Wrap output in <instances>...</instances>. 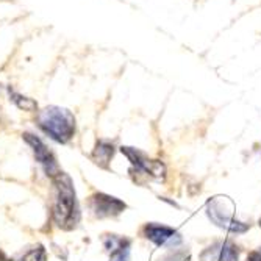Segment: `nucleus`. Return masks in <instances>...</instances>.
Segmentation results:
<instances>
[{"instance_id":"nucleus-9","label":"nucleus","mask_w":261,"mask_h":261,"mask_svg":"<svg viewBox=\"0 0 261 261\" xmlns=\"http://www.w3.org/2000/svg\"><path fill=\"white\" fill-rule=\"evenodd\" d=\"M113 155H114V147H113L111 142L97 141L96 147H94V150H92L94 163H96L97 166H100V168H103V169H108V163L111 161Z\"/></svg>"},{"instance_id":"nucleus-12","label":"nucleus","mask_w":261,"mask_h":261,"mask_svg":"<svg viewBox=\"0 0 261 261\" xmlns=\"http://www.w3.org/2000/svg\"><path fill=\"white\" fill-rule=\"evenodd\" d=\"M110 261H130V241L128 240L111 252Z\"/></svg>"},{"instance_id":"nucleus-13","label":"nucleus","mask_w":261,"mask_h":261,"mask_svg":"<svg viewBox=\"0 0 261 261\" xmlns=\"http://www.w3.org/2000/svg\"><path fill=\"white\" fill-rule=\"evenodd\" d=\"M186 259H188V255H186L185 250L172 249L171 252L161 255L158 261H186Z\"/></svg>"},{"instance_id":"nucleus-7","label":"nucleus","mask_w":261,"mask_h":261,"mask_svg":"<svg viewBox=\"0 0 261 261\" xmlns=\"http://www.w3.org/2000/svg\"><path fill=\"white\" fill-rule=\"evenodd\" d=\"M142 233L147 240L155 243L156 246L161 247H168L174 249L181 243V236L177 230L168 227V225H161V224H147L142 228Z\"/></svg>"},{"instance_id":"nucleus-2","label":"nucleus","mask_w":261,"mask_h":261,"mask_svg":"<svg viewBox=\"0 0 261 261\" xmlns=\"http://www.w3.org/2000/svg\"><path fill=\"white\" fill-rule=\"evenodd\" d=\"M38 127L54 141L66 144L75 133V117L66 108L47 107L38 113Z\"/></svg>"},{"instance_id":"nucleus-10","label":"nucleus","mask_w":261,"mask_h":261,"mask_svg":"<svg viewBox=\"0 0 261 261\" xmlns=\"http://www.w3.org/2000/svg\"><path fill=\"white\" fill-rule=\"evenodd\" d=\"M10 97L16 103V107L23 110V111H36L38 110V103L33 99L22 96V94H19V92H14V91L10 89Z\"/></svg>"},{"instance_id":"nucleus-4","label":"nucleus","mask_w":261,"mask_h":261,"mask_svg":"<svg viewBox=\"0 0 261 261\" xmlns=\"http://www.w3.org/2000/svg\"><path fill=\"white\" fill-rule=\"evenodd\" d=\"M88 208L94 216L103 219V218H114L125 210V203L113 196L105 193H96L88 199Z\"/></svg>"},{"instance_id":"nucleus-1","label":"nucleus","mask_w":261,"mask_h":261,"mask_svg":"<svg viewBox=\"0 0 261 261\" xmlns=\"http://www.w3.org/2000/svg\"><path fill=\"white\" fill-rule=\"evenodd\" d=\"M52 219L61 230H74L80 222V208L72 178L61 172L52 178Z\"/></svg>"},{"instance_id":"nucleus-8","label":"nucleus","mask_w":261,"mask_h":261,"mask_svg":"<svg viewBox=\"0 0 261 261\" xmlns=\"http://www.w3.org/2000/svg\"><path fill=\"white\" fill-rule=\"evenodd\" d=\"M238 247L233 243L213 244L200 255V261H238Z\"/></svg>"},{"instance_id":"nucleus-15","label":"nucleus","mask_w":261,"mask_h":261,"mask_svg":"<svg viewBox=\"0 0 261 261\" xmlns=\"http://www.w3.org/2000/svg\"><path fill=\"white\" fill-rule=\"evenodd\" d=\"M0 261H8L7 256H5V253H4L2 250H0Z\"/></svg>"},{"instance_id":"nucleus-14","label":"nucleus","mask_w":261,"mask_h":261,"mask_svg":"<svg viewBox=\"0 0 261 261\" xmlns=\"http://www.w3.org/2000/svg\"><path fill=\"white\" fill-rule=\"evenodd\" d=\"M247 261H261V253L259 252H252L247 256Z\"/></svg>"},{"instance_id":"nucleus-6","label":"nucleus","mask_w":261,"mask_h":261,"mask_svg":"<svg viewBox=\"0 0 261 261\" xmlns=\"http://www.w3.org/2000/svg\"><path fill=\"white\" fill-rule=\"evenodd\" d=\"M121 152L130 160V163L135 166V168L144 174H149L155 178H163L166 168L164 164L158 160H150L146 153L139 152L138 149L133 147H121Z\"/></svg>"},{"instance_id":"nucleus-5","label":"nucleus","mask_w":261,"mask_h":261,"mask_svg":"<svg viewBox=\"0 0 261 261\" xmlns=\"http://www.w3.org/2000/svg\"><path fill=\"white\" fill-rule=\"evenodd\" d=\"M206 213H208V218L215 222L218 227L230 230L233 233H244L249 227L240 221H236L230 213H227V210L222 205V200L219 197L213 199L208 202L206 205Z\"/></svg>"},{"instance_id":"nucleus-11","label":"nucleus","mask_w":261,"mask_h":261,"mask_svg":"<svg viewBox=\"0 0 261 261\" xmlns=\"http://www.w3.org/2000/svg\"><path fill=\"white\" fill-rule=\"evenodd\" d=\"M17 261H47V250L44 249V246L38 244L27 253H23Z\"/></svg>"},{"instance_id":"nucleus-3","label":"nucleus","mask_w":261,"mask_h":261,"mask_svg":"<svg viewBox=\"0 0 261 261\" xmlns=\"http://www.w3.org/2000/svg\"><path fill=\"white\" fill-rule=\"evenodd\" d=\"M22 136H23V139H25L27 144L32 147L35 160L41 164V168L44 169L47 177L52 180L54 177H57L58 174L63 172L60 169L58 163H57V158H55L54 152L44 144V141L39 136H36L33 133H23Z\"/></svg>"}]
</instances>
